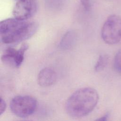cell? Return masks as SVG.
I'll use <instances>...</instances> for the list:
<instances>
[{
	"label": "cell",
	"instance_id": "6da1fadb",
	"mask_svg": "<svg viewBox=\"0 0 121 121\" xmlns=\"http://www.w3.org/2000/svg\"><path fill=\"white\" fill-rule=\"evenodd\" d=\"M37 24L15 17L7 18L0 23V41L5 44L18 43L32 37L36 32Z\"/></svg>",
	"mask_w": 121,
	"mask_h": 121
},
{
	"label": "cell",
	"instance_id": "7a4b0ae2",
	"mask_svg": "<svg viewBox=\"0 0 121 121\" xmlns=\"http://www.w3.org/2000/svg\"><path fill=\"white\" fill-rule=\"evenodd\" d=\"M99 99L97 92L91 87L80 88L74 92L65 104L67 113L71 117L80 118L91 112Z\"/></svg>",
	"mask_w": 121,
	"mask_h": 121
},
{
	"label": "cell",
	"instance_id": "3957f363",
	"mask_svg": "<svg viewBox=\"0 0 121 121\" xmlns=\"http://www.w3.org/2000/svg\"><path fill=\"white\" fill-rule=\"evenodd\" d=\"M104 41L109 44H114L121 41V17L116 15L109 16L101 30Z\"/></svg>",
	"mask_w": 121,
	"mask_h": 121
},
{
	"label": "cell",
	"instance_id": "277c9868",
	"mask_svg": "<svg viewBox=\"0 0 121 121\" xmlns=\"http://www.w3.org/2000/svg\"><path fill=\"white\" fill-rule=\"evenodd\" d=\"M36 100L29 95H18L14 97L10 103V108L17 116L26 118L32 114L36 110Z\"/></svg>",
	"mask_w": 121,
	"mask_h": 121
},
{
	"label": "cell",
	"instance_id": "5b68a950",
	"mask_svg": "<svg viewBox=\"0 0 121 121\" xmlns=\"http://www.w3.org/2000/svg\"><path fill=\"white\" fill-rule=\"evenodd\" d=\"M37 10L36 0H19L14 6L12 13L14 17L26 20L32 17Z\"/></svg>",
	"mask_w": 121,
	"mask_h": 121
},
{
	"label": "cell",
	"instance_id": "8992f818",
	"mask_svg": "<svg viewBox=\"0 0 121 121\" xmlns=\"http://www.w3.org/2000/svg\"><path fill=\"white\" fill-rule=\"evenodd\" d=\"M57 75L55 71L51 68H44L39 72L37 77L38 84L43 87L52 85L56 82Z\"/></svg>",
	"mask_w": 121,
	"mask_h": 121
},
{
	"label": "cell",
	"instance_id": "52a82bcc",
	"mask_svg": "<svg viewBox=\"0 0 121 121\" xmlns=\"http://www.w3.org/2000/svg\"><path fill=\"white\" fill-rule=\"evenodd\" d=\"M77 35L76 33L73 30L67 31L62 36L59 44L60 48L64 50L71 49L75 45Z\"/></svg>",
	"mask_w": 121,
	"mask_h": 121
},
{
	"label": "cell",
	"instance_id": "ba28073f",
	"mask_svg": "<svg viewBox=\"0 0 121 121\" xmlns=\"http://www.w3.org/2000/svg\"><path fill=\"white\" fill-rule=\"evenodd\" d=\"M17 50L12 47L7 48L1 55L2 61L9 66L16 67L15 60Z\"/></svg>",
	"mask_w": 121,
	"mask_h": 121
},
{
	"label": "cell",
	"instance_id": "9c48e42d",
	"mask_svg": "<svg viewBox=\"0 0 121 121\" xmlns=\"http://www.w3.org/2000/svg\"><path fill=\"white\" fill-rule=\"evenodd\" d=\"M28 44L26 43H24L22 44L19 49L17 50L16 54V67H19L22 64L24 59L26 51L28 48Z\"/></svg>",
	"mask_w": 121,
	"mask_h": 121
},
{
	"label": "cell",
	"instance_id": "30bf717a",
	"mask_svg": "<svg viewBox=\"0 0 121 121\" xmlns=\"http://www.w3.org/2000/svg\"><path fill=\"white\" fill-rule=\"evenodd\" d=\"M109 61V57L106 54L101 55L95 66V70L98 72L103 70L107 66Z\"/></svg>",
	"mask_w": 121,
	"mask_h": 121
},
{
	"label": "cell",
	"instance_id": "8fae6325",
	"mask_svg": "<svg viewBox=\"0 0 121 121\" xmlns=\"http://www.w3.org/2000/svg\"><path fill=\"white\" fill-rule=\"evenodd\" d=\"M114 67L115 69L121 74V49L116 54L114 60Z\"/></svg>",
	"mask_w": 121,
	"mask_h": 121
},
{
	"label": "cell",
	"instance_id": "7c38bea8",
	"mask_svg": "<svg viewBox=\"0 0 121 121\" xmlns=\"http://www.w3.org/2000/svg\"><path fill=\"white\" fill-rule=\"evenodd\" d=\"M80 2L86 10H89L91 7L90 0H80Z\"/></svg>",
	"mask_w": 121,
	"mask_h": 121
},
{
	"label": "cell",
	"instance_id": "4fadbf2b",
	"mask_svg": "<svg viewBox=\"0 0 121 121\" xmlns=\"http://www.w3.org/2000/svg\"><path fill=\"white\" fill-rule=\"evenodd\" d=\"M6 108V104L5 101L0 97V115H1L5 111Z\"/></svg>",
	"mask_w": 121,
	"mask_h": 121
},
{
	"label": "cell",
	"instance_id": "5bb4252c",
	"mask_svg": "<svg viewBox=\"0 0 121 121\" xmlns=\"http://www.w3.org/2000/svg\"><path fill=\"white\" fill-rule=\"evenodd\" d=\"M109 117V113L108 112L106 113L104 115L100 117L99 118L96 119V121H107Z\"/></svg>",
	"mask_w": 121,
	"mask_h": 121
}]
</instances>
